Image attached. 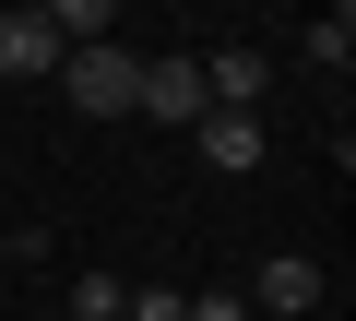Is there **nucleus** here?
<instances>
[{
    "label": "nucleus",
    "mask_w": 356,
    "mask_h": 321,
    "mask_svg": "<svg viewBox=\"0 0 356 321\" xmlns=\"http://www.w3.org/2000/svg\"><path fill=\"white\" fill-rule=\"evenodd\" d=\"M83 119H131V95H143V60L119 48V36H95V48H60V72H48Z\"/></svg>",
    "instance_id": "obj_1"
},
{
    "label": "nucleus",
    "mask_w": 356,
    "mask_h": 321,
    "mask_svg": "<svg viewBox=\"0 0 356 321\" xmlns=\"http://www.w3.org/2000/svg\"><path fill=\"white\" fill-rule=\"evenodd\" d=\"M250 309H273V321H309V309H321V262H309V250H273V262L250 274Z\"/></svg>",
    "instance_id": "obj_4"
},
{
    "label": "nucleus",
    "mask_w": 356,
    "mask_h": 321,
    "mask_svg": "<svg viewBox=\"0 0 356 321\" xmlns=\"http://www.w3.org/2000/svg\"><path fill=\"white\" fill-rule=\"evenodd\" d=\"M178 321H250V285H202V297H178Z\"/></svg>",
    "instance_id": "obj_10"
},
{
    "label": "nucleus",
    "mask_w": 356,
    "mask_h": 321,
    "mask_svg": "<svg viewBox=\"0 0 356 321\" xmlns=\"http://www.w3.org/2000/svg\"><path fill=\"white\" fill-rule=\"evenodd\" d=\"M0 262H36V238H13V226H0Z\"/></svg>",
    "instance_id": "obj_11"
},
{
    "label": "nucleus",
    "mask_w": 356,
    "mask_h": 321,
    "mask_svg": "<svg viewBox=\"0 0 356 321\" xmlns=\"http://www.w3.org/2000/svg\"><path fill=\"white\" fill-rule=\"evenodd\" d=\"M119 297H131L119 274H72V321H119Z\"/></svg>",
    "instance_id": "obj_9"
},
{
    "label": "nucleus",
    "mask_w": 356,
    "mask_h": 321,
    "mask_svg": "<svg viewBox=\"0 0 356 321\" xmlns=\"http://www.w3.org/2000/svg\"><path fill=\"white\" fill-rule=\"evenodd\" d=\"M202 95H214V107H261V95H273V60H261V48H214V60H202Z\"/></svg>",
    "instance_id": "obj_6"
},
{
    "label": "nucleus",
    "mask_w": 356,
    "mask_h": 321,
    "mask_svg": "<svg viewBox=\"0 0 356 321\" xmlns=\"http://www.w3.org/2000/svg\"><path fill=\"white\" fill-rule=\"evenodd\" d=\"M143 119H178V131H191L214 95H202V60H143V95H131Z\"/></svg>",
    "instance_id": "obj_5"
},
{
    "label": "nucleus",
    "mask_w": 356,
    "mask_h": 321,
    "mask_svg": "<svg viewBox=\"0 0 356 321\" xmlns=\"http://www.w3.org/2000/svg\"><path fill=\"white\" fill-rule=\"evenodd\" d=\"M13 13H36V0H13Z\"/></svg>",
    "instance_id": "obj_12"
},
{
    "label": "nucleus",
    "mask_w": 356,
    "mask_h": 321,
    "mask_svg": "<svg viewBox=\"0 0 356 321\" xmlns=\"http://www.w3.org/2000/svg\"><path fill=\"white\" fill-rule=\"evenodd\" d=\"M36 13L60 24V48H95V36L119 24V0H36Z\"/></svg>",
    "instance_id": "obj_7"
},
{
    "label": "nucleus",
    "mask_w": 356,
    "mask_h": 321,
    "mask_svg": "<svg viewBox=\"0 0 356 321\" xmlns=\"http://www.w3.org/2000/svg\"><path fill=\"white\" fill-rule=\"evenodd\" d=\"M48 72H60V24L0 0V84H48Z\"/></svg>",
    "instance_id": "obj_3"
},
{
    "label": "nucleus",
    "mask_w": 356,
    "mask_h": 321,
    "mask_svg": "<svg viewBox=\"0 0 356 321\" xmlns=\"http://www.w3.org/2000/svg\"><path fill=\"white\" fill-rule=\"evenodd\" d=\"M309 60H321V72H344V60H356V0H332V13H309Z\"/></svg>",
    "instance_id": "obj_8"
},
{
    "label": "nucleus",
    "mask_w": 356,
    "mask_h": 321,
    "mask_svg": "<svg viewBox=\"0 0 356 321\" xmlns=\"http://www.w3.org/2000/svg\"><path fill=\"white\" fill-rule=\"evenodd\" d=\"M191 131H202V167H226V179H250L261 155H273V131H261V107H202Z\"/></svg>",
    "instance_id": "obj_2"
}]
</instances>
